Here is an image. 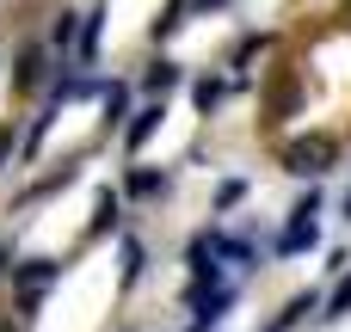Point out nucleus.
Returning <instances> with one entry per match:
<instances>
[{"label": "nucleus", "mask_w": 351, "mask_h": 332, "mask_svg": "<svg viewBox=\"0 0 351 332\" xmlns=\"http://www.w3.org/2000/svg\"><path fill=\"white\" fill-rule=\"evenodd\" d=\"M327 160H333V142H327V136H315V142H296V148H290V173H321Z\"/></svg>", "instance_id": "1"}, {"label": "nucleus", "mask_w": 351, "mask_h": 332, "mask_svg": "<svg viewBox=\"0 0 351 332\" xmlns=\"http://www.w3.org/2000/svg\"><path fill=\"white\" fill-rule=\"evenodd\" d=\"M49 277H56V265H31V271H19V283H25V290H31V296H37V290H43V283H49Z\"/></svg>", "instance_id": "2"}, {"label": "nucleus", "mask_w": 351, "mask_h": 332, "mask_svg": "<svg viewBox=\"0 0 351 332\" xmlns=\"http://www.w3.org/2000/svg\"><path fill=\"white\" fill-rule=\"evenodd\" d=\"M154 117H160V111H142V117H136V123H130V142H136V148H142V142H148V129H154Z\"/></svg>", "instance_id": "3"}, {"label": "nucleus", "mask_w": 351, "mask_h": 332, "mask_svg": "<svg viewBox=\"0 0 351 332\" xmlns=\"http://www.w3.org/2000/svg\"><path fill=\"white\" fill-rule=\"evenodd\" d=\"M173 80H179V68H167V62H160V68H154V74H148V86H154V92H167V86H173Z\"/></svg>", "instance_id": "4"}, {"label": "nucleus", "mask_w": 351, "mask_h": 332, "mask_svg": "<svg viewBox=\"0 0 351 332\" xmlns=\"http://www.w3.org/2000/svg\"><path fill=\"white\" fill-rule=\"evenodd\" d=\"M130 191H136V197H154V191H160V179H154V173H136V179H130Z\"/></svg>", "instance_id": "5"}, {"label": "nucleus", "mask_w": 351, "mask_h": 332, "mask_svg": "<svg viewBox=\"0 0 351 332\" xmlns=\"http://www.w3.org/2000/svg\"><path fill=\"white\" fill-rule=\"evenodd\" d=\"M327 308H333V314H346V308H351V277L339 283V290H333V302H327Z\"/></svg>", "instance_id": "6"}, {"label": "nucleus", "mask_w": 351, "mask_h": 332, "mask_svg": "<svg viewBox=\"0 0 351 332\" xmlns=\"http://www.w3.org/2000/svg\"><path fill=\"white\" fill-rule=\"evenodd\" d=\"M6 148H12V129H0V154H6Z\"/></svg>", "instance_id": "7"}]
</instances>
